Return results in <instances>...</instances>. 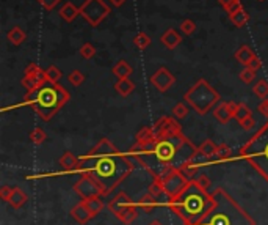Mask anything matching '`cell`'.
<instances>
[{
    "label": "cell",
    "mask_w": 268,
    "mask_h": 225,
    "mask_svg": "<svg viewBox=\"0 0 268 225\" xmlns=\"http://www.w3.org/2000/svg\"><path fill=\"white\" fill-rule=\"evenodd\" d=\"M229 19L236 27H245V25L250 22V15H248V11L245 8H242V10L229 15Z\"/></svg>",
    "instance_id": "4316f807"
},
{
    "label": "cell",
    "mask_w": 268,
    "mask_h": 225,
    "mask_svg": "<svg viewBox=\"0 0 268 225\" xmlns=\"http://www.w3.org/2000/svg\"><path fill=\"white\" fill-rule=\"evenodd\" d=\"M151 43H152L151 36L147 35V33H144V32L137 33L135 38H133V44H135L137 48H138V49H142V51H143V49H146V48H149Z\"/></svg>",
    "instance_id": "f1b7e54d"
},
{
    "label": "cell",
    "mask_w": 268,
    "mask_h": 225,
    "mask_svg": "<svg viewBox=\"0 0 268 225\" xmlns=\"http://www.w3.org/2000/svg\"><path fill=\"white\" fill-rule=\"evenodd\" d=\"M254 124H256V121H254L252 117H248V118H245L243 121H240V126H242L245 131H251L254 128Z\"/></svg>",
    "instance_id": "f6af8a7d"
},
{
    "label": "cell",
    "mask_w": 268,
    "mask_h": 225,
    "mask_svg": "<svg viewBox=\"0 0 268 225\" xmlns=\"http://www.w3.org/2000/svg\"><path fill=\"white\" fill-rule=\"evenodd\" d=\"M217 194L220 197L218 202L221 203L217 205L213 202L212 208L207 211V214L195 225H252V221L250 217H245V219L234 222V219H238V217L245 216V213L238 207H236L232 209V213H229V209L234 207V202L221 189L217 190Z\"/></svg>",
    "instance_id": "277c9868"
},
{
    "label": "cell",
    "mask_w": 268,
    "mask_h": 225,
    "mask_svg": "<svg viewBox=\"0 0 268 225\" xmlns=\"http://www.w3.org/2000/svg\"><path fill=\"white\" fill-rule=\"evenodd\" d=\"M60 2H62V0H38V3L41 5L44 10H47V11H52Z\"/></svg>",
    "instance_id": "7bdbcfd3"
},
{
    "label": "cell",
    "mask_w": 268,
    "mask_h": 225,
    "mask_svg": "<svg viewBox=\"0 0 268 225\" xmlns=\"http://www.w3.org/2000/svg\"><path fill=\"white\" fill-rule=\"evenodd\" d=\"M193 181H195L196 186L201 188L203 190H207V189L210 188V180H209V178H207L205 175H196V178H195Z\"/></svg>",
    "instance_id": "60d3db41"
},
{
    "label": "cell",
    "mask_w": 268,
    "mask_h": 225,
    "mask_svg": "<svg viewBox=\"0 0 268 225\" xmlns=\"http://www.w3.org/2000/svg\"><path fill=\"white\" fill-rule=\"evenodd\" d=\"M243 8V5H242V2L240 0H234V2L227 6V8L224 10L227 15H232V13H236V11H238V10H242Z\"/></svg>",
    "instance_id": "ee69618b"
},
{
    "label": "cell",
    "mask_w": 268,
    "mask_h": 225,
    "mask_svg": "<svg viewBox=\"0 0 268 225\" xmlns=\"http://www.w3.org/2000/svg\"><path fill=\"white\" fill-rule=\"evenodd\" d=\"M138 207L142 208V209L144 211V213L151 214V213H154V211H156V208H157V198L154 197V195H151L149 192H147L146 195H143V197L138 200Z\"/></svg>",
    "instance_id": "44dd1931"
},
{
    "label": "cell",
    "mask_w": 268,
    "mask_h": 225,
    "mask_svg": "<svg viewBox=\"0 0 268 225\" xmlns=\"http://www.w3.org/2000/svg\"><path fill=\"white\" fill-rule=\"evenodd\" d=\"M259 112L262 115L268 117V98L267 99H262V103L259 104Z\"/></svg>",
    "instance_id": "7dc6e473"
},
{
    "label": "cell",
    "mask_w": 268,
    "mask_h": 225,
    "mask_svg": "<svg viewBox=\"0 0 268 225\" xmlns=\"http://www.w3.org/2000/svg\"><path fill=\"white\" fill-rule=\"evenodd\" d=\"M187 114H189V107L184 104V103H179L173 107V115L174 118H179V120H182V118L187 117Z\"/></svg>",
    "instance_id": "ab89813d"
},
{
    "label": "cell",
    "mask_w": 268,
    "mask_h": 225,
    "mask_svg": "<svg viewBox=\"0 0 268 225\" xmlns=\"http://www.w3.org/2000/svg\"><path fill=\"white\" fill-rule=\"evenodd\" d=\"M160 43H162L166 49H176L177 46L182 43V36H180V33L177 30H174V29H168L162 36H160Z\"/></svg>",
    "instance_id": "2e32d148"
},
{
    "label": "cell",
    "mask_w": 268,
    "mask_h": 225,
    "mask_svg": "<svg viewBox=\"0 0 268 225\" xmlns=\"http://www.w3.org/2000/svg\"><path fill=\"white\" fill-rule=\"evenodd\" d=\"M109 2H110L113 6H115V8H119V6H123V5L127 2V0H109Z\"/></svg>",
    "instance_id": "c3c4849f"
},
{
    "label": "cell",
    "mask_w": 268,
    "mask_h": 225,
    "mask_svg": "<svg viewBox=\"0 0 268 225\" xmlns=\"http://www.w3.org/2000/svg\"><path fill=\"white\" fill-rule=\"evenodd\" d=\"M115 90L121 96H129L133 90H135V84H133L129 77L127 79H118V82L115 84Z\"/></svg>",
    "instance_id": "cb8c5ba5"
},
{
    "label": "cell",
    "mask_w": 268,
    "mask_h": 225,
    "mask_svg": "<svg viewBox=\"0 0 268 225\" xmlns=\"http://www.w3.org/2000/svg\"><path fill=\"white\" fill-rule=\"evenodd\" d=\"M80 162H82L80 164V170L95 178L99 183V186L102 188L104 194H109L133 169L132 161L121 151L99 157L82 156Z\"/></svg>",
    "instance_id": "6da1fadb"
},
{
    "label": "cell",
    "mask_w": 268,
    "mask_h": 225,
    "mask_svg": "<svg viewBox=\"0 0 268 225\" xmlns=\"http://www.w3.org/2000/svg\"><path fill=\"white\" fill-rule=\"evenodd\" d=\"M240 79H242V82L245 84H251L254 79H256V71L251 69L250 66H245V68L242 69V72H240Z\"/></svg>",
    "instance_id": "f35d334b"
},
{
    "label": "cell",
    "mask_w": 268,
    "mask_h": 225,
    "mask_svg": "<svg viewBox=\"0 0 268 225\" xmlns=\"http://www.w3.org/2000/svg\"><path fill=\"white\" fill-rule=\"evenodd\" d=\"M240 156L254 165L268 180V123L260 128L251 140H248L240 150Z\"/></svg>",
    "instance_id": "5b68a950"
},
{
    "label": "cell",
    "mask_w": 268,
    "mask_h": 225,
    "mask_svg": "<svg viewBox=\"0 0 268 225\" xmlns=\"http://www.w3.org/2000/svg\"><path fill=\"white\" fill-rule=\"evenodd\" d=\"M180 32L184 33V35H193L196 30V22L193 21V19H184L182 22H180L179 25Z\"/></svg>",
    "instance_id": "836d02e7"
},
{
    "label": "cell",
    "mask_w": 268,
    "mask_h": 225,
    "mask_svg": "<svg viewBox=\"0 0 268 225\" xmlns=\"http://www.w3.org/2000/svg\"><path fill=\"white\" fill-rule=\"evenodd\" d=\"M162 183H163L165 194L170 198H177L182 195V192L187 189L190 181L180 173L179 169H173L162 176Z\"/></svg>",
    "instance_id": "9c48e42d"
},
{
    "label": "cell",
    "mask_w": 268,
    "mask_h": 225,
    "mask_svg": "<svg viewBox=\"0 0 268 225\" xmlns=\"http://www.w3.org/2000/svg\"><path fill=\"white\" fill-rule=\"evenodd\" d=\"M71 214H72V217L76 219L79 224H86L90 219H91V214H90V211L86 209V207L83 203H79L77 207H74L72 208V211H71Z\"/></svg>",
    "instance_id": "ffe728a7"
},
{
    "label": "cell",
    "mask_w": 268,
    "mask_h": 225,
    "mask_svg": "<svg viewBox=\"0 0 268 225\" xmlns=\"http://www.w3.org/2000/svg\"><path fill=\"white\" fill-rule=\"evenodd\" d=\"M248 66H250L251 69H254V71L257 72L260 68H262V62H260V58H259V57H254V58H252V62H251L250 65H248Z\"/></svg>",
    "instance_id": "bcb514c9"
},
{
    "label": "cell",
    "mask_w": 268,
    "mask_h": 225,
    "mask_svg": "<svg viewBox=\"0 0 268 225\" xmlns=\"http://www.w3.org/2000/svg\"><path fill=\"white\" fill-rule=\"evenodd\" d=\"M232 2H234V0H218V3H220L221 6H223L224 10H226L227 6H229V5H231Z\"/></svg>",
    "instance_id": "681fc988"
},
{
    "label": "cell",
    "mask_w": 268,
    "mask_h": 225,
    "mask_svg": "<svg viewBox=\"0 0 268 225\" xmlns=\"http://www.w3.org/2000/svg\"><path fill=\"white\" fill-rule=\"evenodd\" d=\"M80 55H82L85 60H90L96 55V48L91 43H85L82 48H80Z\"/></svg>",
    "instance_id": "74e56055"
},
{
    "label": "cell",
    "mask_w": 268,
    "mask_h": 225,
    "mask_svg": "<svg viewBox=\"0 0 268 225\" xmlns=\"http://www.w3.org/2000/svg\"><path fill=\"white\" fill-rule=\"evenodd\" d=\"M165 192L163 190V183H162V178H156V181H154L151 186H149V194L154 195L156 198H158Z\"/></svg>",
    "instance_id": "d590c367"
},
{
    "label": "cell",
    "mask_w": 268,
    "mask_h": 225,
    "mask_svg": "<svg viewBox=\"0 0 268 225\" xmlns=\"http://www.w3.org/2000/svg\"><path fill=\"white\" fill-rule=\"evenodd\" d=\"M252 91L259 99H267L268 98V82L265 81V79H260L259 82L254 84Z\"/></svg>",
    "instance_id": "f546056e"
},
{
    "label": "cell",
    "mask_w": 268,
    "mask_h": 225,
    "mask_svg": "<svg viewBox=\"0 0 268 225\" xmlns=\"http://www.w3.org/2000/svg\"><path fill=\"white\" fill-rule=\"evenodd\" d=\"M113 74H115L118 79H127L132 74V66L127 63L126 60H119L115 66H113Z\"/></svg>",
    "instance_id": "d4e9b609"
},
{
    "label": "cell",
    "mask_w": 268,
    "mask_h": 225,
    "mask_svg": "<svg viewBox=\"0 0 268 225\" xmlns=\"http://www.w3.org/2000/svg\"><path fill=\"white\" fill-rule=\"evenodd\" d=\"M232 156V150L227 147V145H218V148H217V161H226V159H229V157Z\"/></svg>",
    "instance_id": "8d00e7d4"
},
{
    "label": "cell",
    "mask_w": 268,
    "mask_h": 225,
    "mask_svg": "<svg viewBox=\"0 0 268 225\" xmlns=\"http://www.w3.org/2000/svg\"><path fill=\"white\" fill-rule=\"evenodd\" d=\"M154 131H156L157 138L162 137H170V136H176L180 134V124L174 120L173 117H163L154 124Z\"/></svg>",
    "instance_id": "4fadbf2b"
},
{
    "label": "cell",
    "mask_w": 268,
    "mask_h": 225,
    "mask_svg": "<svg viewBox=\"0 0 268 225\" xmlns=\"http://www.w3.org/2000/svg\"><path fill=\"white\" fill-rule=\"evenodd\" d=\"M109 15H110V6L104 0H85L80 5V16L90 25H93V27H97Z\"/></svg>",
    "instance_id": "ba28073f"
},
{
    "label": "cell",
    "mask_w": 268,
    "mask_h": 225,
    "mask_svg": "<svg viewBox=\"0 0 268 225\" xmlns=\"http://www.w3.org/2000/svg\"><path fill=\"white\" fill-rule=\"evenodd\" d=\"M149 225H163V224L160 222V221H157V219H156V221H152V222H151Z\"/></svg>",
    "instance_id": "f907efd6"
},
{
    "label": "cell",
    "mask_w": 268,
    "mask_h": 225,
    "mask_svg": "<svg viewBox=\"0 0 268 225\" xmlns=\"http://www.w3.org/2000/svg\"><path fill=\"white\" fill-rule=\"evenodd\" d=\"M68 81H69L71 85H74V87H80V85L85 82V74L80 69H74V71L69 72Z\"/></svg>",
    "instance_id": "4dcf8cb0"
},
{
    "label": "cell",
    "mask_w": 268,
    "mask_h": 225,
    "mask_svg": "<svg viewBox=\"0 0 268 225\" xmlns=\"http://www.w3.org/2000/svg\"><path fill=\"white\" fill-rule=\"evenodd\" d=\"M234 57H236V60H237L238 63H242L243 66H248V65H250V63L252 62V58L257 57V55L254 54V51L250 48V46L243 44V46H240V48L236 51V54H234Z\"/></svg>",
    "instance_id": "e0dca14e"
},
{
    "label": "cell",
    "mask_w": 268,
    "mask_h": 225,
    "mask_svg": "<svg viewBox=\"0 0 268 225\" xmlns=\"http://www.w3.org/2000/svg\"><path fill=\"white\" fill-rule=\"evenodd\" d=\"M74 190H76L83 200H86V198H93V197H100V194H104L102 188L99 186V183L93 176L86 175V173H83V176L74 184Z\"/></svg>",
    "instance_id": "8fae6325"
},
{
    "label": "cell",
    "mask_w": 268,
    "mask_h": 225,
    "mask_svg": "<svg viewBox=\"0 0 268 225\" xmlns=\"http://www.w3.org/2000/svg\"><path fill=\"white\" fill-rule=\"evenodd\" d=\"M109 208L123 224L129 225L137 217V205L126 192H119L113 200L109 202Z\"/></svg>",
    "instance_id": "52a82bcc"
},
{
    "label": "cell",
    "mask_w": 268,
    "mask_h": 225,
    "mask_svg": "<svg viewBox=\"0 0 268 225\" xmlns=\"http://www.w3.org/2000/svg\"><path fill=\"white\" fill-rule=\"evenodd\" d=\"M13 192H15V188H11V186H2V188H0V198H2V200H5V202H8L10 198H11V195H13Z\"/></svg>",
    "instance_id": "b9f144b4"
},
{
    "label": "cell",
    "mask_w": 268,
    "mask_h": 225,
    "mask_svg": "<svg viewBox=\"0 0 268 225\" xmlns=\"http://www.w3.org/2000/svg\"><path fill=\"white\" fill-rule=\"evenodd\" d=\"M238 109V103L236 101H229V103H220L215 110H213V117L217 118L220 123H229L232 118H236Z\"/></svg>",
    "instance_id": "5bb4252c"
},
{
    "label": "cell",
    "mask_w": 268,
    "mask_h": 225,
    "mask_svg": "<svg viewBox=\"0 0 268 225\" xmlns=\"http://www.w3.org/2000/svg\"><path fill=\"white\" fill-rule=\"evenodd\" d=\"M118 148L113 145L109 138H100V142L93 147L88 155H85V157H99V156H107V155H113L118 153Z\"/></svg>",
    "instance_id": "9a60e30c"
},
{
    "label": "cell",
    "mask_w": 268,
    "mask_h": 225,
    "mask_svg": "<svg viewBox=\"0 0 268 225\" xmlns=\"http://www.w3.org/2000/svg\"><path fill=\"white\" fill-rule=\"evenodd\" d=\"M47 82V77H46V69H41L36 63H30L24 71V77H22V87L29 91H33L39 88L41 85Z\"/></svg>",
    "instance_id": "30bf717a"
},
{
    "label": "cell",
    "mask_w": 268,
    "mask_h": 225,
    "mask_svg": "<svg viewBox=\"0 0 268 225\" xmlns=\"http://www.w3.org/2000/svg\"><path fill=\"white\" fill-rule=\"evenodd\" d=\"M85 207H86V209L90 211V214L95 217V216H97L100 211L104 209V202L100 200V197H93V198H86V200H83L82 202Z\"/></svg>",
    "instance_id": "603a6c76"
},
{
    "label": "cell",
    "mask_w": 268,
    "mask_h": 225,
    "mask_svg": "<svg viewBox=\"0 0 268 225\" xmlns=\"http://www.w3.org/2000/svg\"><path fill=\"white\" fill-rule=\"evenodd\" d=\"M184 101L189 103L199 115H205L220 101V93L205 79H199L184 95Z\"/></svg>",
    "instance_id": "8992f818"
},
{
    "label": "cell",
    "mask_w": 268,
    "mask_h": 225,
    "mask_svg": "<svg viewBox=\"0 0 268 225\" xmlns=\"http://www.w3.org/2000/svg\"><path fill=\"white\" fill-rule=\"evenodd\" d=\"M217 148H218V145H215L212 140H204L203 143H201V147L198 148L199 150V153L203 155L204 157H207V159H210V157H213L217 155Z\"/></svg>",
    "instance_id": "83f0119b"
},
{
    "label": "cell",
    "mask_w": 268,
    "mask_h": 225,
    "mask_svg": "<svg viewBox=\"0 0 268 225\" xmlns=\"http://www.w3.org/2000/svg\"><path fill=\"white\" fill-rule=\"evenodd\" d=\"M248 117H252V112L251 109L248 107V105L245 103H238V109H237V114H236V120L240 123V121H243L245 118Z\"/></svg>",
    "instance_id": "e575fe53"
},
{
    "label": "cell",
    "mask_w": 268,
    "mask_h": 225,
    "mask_svg": "<svg viewBox=\"0 0 268 225\" xmlns=\"http://www.w3.org/2000/svg\"><path fill=\"white\" fill-rule=\"evenodd\" d=\"M259 2H265V0H259Z\"/></svg>",
    "instance_id": "816d5d0a"
},
{
    "label": "cell",
    "mask_w": 268,
    "mask_h": 225,
    "mask_svg": "<svg viewBox=\"0 0 268 225\" xmlns=\"http://www.w3.org/2000/svg\"><path fill=\"white\" fill-rule=\"evenodd\" d=\"M29 138L30 140L35 143V145H41L46 138H47V136H46V132L41 129V128H35L33 131H30V134H29Z\"/></svg>",
    "instance_id": "1f68e13d"
},
{
    "label": "cell",
    "mask_w": 268,
    "mask_h": 225,
    "mask_svg": "<svg viewBox=\"0 0 268 225\" xmlns=\"http://www.w3.org/2000/svg\"><path fill=\"white\" fill-rule=\"evenodd\" d=\"M24 101L36 112L41 120L49 121L69 101V93L63 85L47 81L39 88L29 91Z\"/></svg>",
    "instance_id": "7a4b0ae2"
},
{
    "label": "cell",
    "mask_w": 268,
    "mask_h": 225,
    "mask_svg": "<svg viewBox=\"0 0 268 225\" xmlns=\"http://www.w3.org/2000/svg\"><path fill=\"white\" fill-rule=\"evenodd\" d=\"M213 198L205 195V190L198 188L195 181H190L182 195L176 198V203L171 207L174 211H177L180 217H184L187 222L196 224L207 214V211L212 208Z\"/></svg>",
    "instance_id": "3957f363"
},
{
    "label": "cell",
    "mask_w": 268,
    "mask_h": 225,
    "mask_svg": "<svg viewBox=\"0 0 268 225\" xmlns=\"http://www.w3.org/2000/svg\"><path fill=\"white\" fill-rule=\"evenodd\" d=\"M80 157H76L71 151H66V153L60 157V165L63 167V170L74 172V170H80Z\"/></svg>",
    "instance_id": "ac0fdd59"
},
{
    "label": "cell",
    "mask_w": 268,
    "mask_h": 225,
    "mask_svg": "<svg viewBox=\"0 0 268 225\" xmlns=\"http://www.w3.org/2000/svg\"><path fill=\"white\" fill-rule=\"evenodd\" d=\"M174 82H176V76H174L168 68H165V66L158 68L151 76V84L158 91H162V93H163V91H166V90H170L174 85Z\"/></svg>",
    "instance_id": "7c38bea8"
},
{
    "label": "cell",
    "mask_w": 268,
    "mask_h": 225,
    "mask_svg": "<svg viewBox=\"0 0 268 225\" xmlns=\"http://www.w3.org/2000/svg\"><path fill=\"white\" fill-rule=\"evenodd\" d=\"M58 13L60 17L64 19L66 22H72L77 16H80V6H76L72 2H66Z\"/></svg>",
    "instance_id": "d6986e66"
},
{
    "label": "cell",
    "mask_w": 268,
    "mask_h": 225,
    "mask_svg": "<svg viewBox=\"0 0 268 225\" xmlns=\"http://www.w3.org/2000/svg\"><path fill=\"white\" fill-rule=\"evenodd\" d=\"M27 200H29V197L25 195L24 190L19 189V188H15V192H13L11 198L8 200V203H10L15 209H19V208H22L24 205L27 203Z\"/></svg>",
    "instance_id": "484cf974"
},
{
    "label": "cell",
    "mask_w": 268,
    "mask_h": 225,
    "mask_svg": "<svg viewBox=\"0 0 268 225\" xmlns=\"http://www.w3.org/2000/svg\"><path fill=\"white\" fill-rule=\"evenodd\" d=\"M6 38H8V41L13 46H21L25 41L27 35H25V32L21 27H17V25H16V27H13V29L8 30V33H6Z\"/></svg>",
    "instance_id": "7402d4cb"
},
{
    "label": "cell",
    "mask_w": 268,
    "mask_h": 225,
    "mask_svg": "<svg viewBox=\"0 0 268 225\" xmlns=\"http://www.w3.org/2000/svg\"><path fill=\"white\" fill-rule=\"evenodd\" d=\"M62 71H60L57 66H49L47 69H46V77H47V81L52 82V84H58L60 79H62Z\"/></svg>",
    "instance_id": "d6a6232c"
}]
</instances>
